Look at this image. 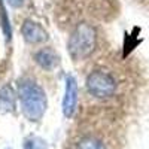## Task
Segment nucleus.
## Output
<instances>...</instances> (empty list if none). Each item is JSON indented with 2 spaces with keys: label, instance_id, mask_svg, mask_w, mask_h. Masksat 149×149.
<instances>
[{
  "label": "nucleus",
  "instance_id": "1",
  "mask_svg": "<svg viewBox=\"0 0 149 149\" xmlns=\"http://www.w3.org/2000/svg\"><path fill=\"white\" fill-rule=\"evenodd\" d=\"M18 98L21 102L22 113L29 121H40L48 106L43 88L33 79L24 78L18 82Z\"/></svg>",
  "mask_w": 149,
  "mask_h": 149
},
{
  "label": "nucleus",
  "instance_id": "2",
  "mask_svg": "<svg viewBox=\"0 0 149 149\" xmlns=\"http://www.w3.org/2000/svg\"><path fill=\"white\" fill-rule=\"evenodd\" d=\"M95 42H97L95 29L86 22H81L74 27V30L69 37L67 51L73 60H84L94 52Z\"/></svg>",
  "mask_w": 149,
  "mask_h": 149
},
{
  "label": "nucleus",
  "instance_id": "3",
  "mask_svg": "<svg viewBox=\"0 0 149 149\" xmlns=\"http://www.w3.org/2000/svg\"><path fill=\"white\" fill-rule=\"evenodd\" d=\"M86 90L97 98H109L116 91V81L110 73L95 70L86 76Z\"/></svg>",
  "mask_w": 149,
  "mask_h": 149
},
{
  "label": "nucleus",
  "instance_id": "4",
  "mask_svg": "<svg viewBox=\"0 0 149 149\" xmlns=\"http://www.w3.org/2000/svg\"><path fill=\"white\" fill-rule=\"evenodd\" d=\"M78 106V82L73 76L66 78V90L63 97V113L66 118H72Z\"/></svg>",
  "mask_w": 149,
  "mask_h": 149
},
{
  "label": "nucleus",
  "instance_id": "5",
  "mask_svg": "<svg viewBox=\"0 0 149 149\" xmlns=\"http://www.w3.org/2000/svg\"><path fill=\"white\" fill-rule=\"evenodd\" d=\"M21 33H22V37L24 40L30 45H37V43H42L48 39V33L46 30L40 26L39 22L36 21H31V19H27L24 21L22 27H21Z\"/></svg>",
  "mask_w": 149,
  "mask_h": 149
},
{
  "label": "nucleus",
  "instance_id": "6",
  "mask_svg": "<svg viewBox=\"0 0 149 149\" xmlns=\"http://www.w3.org/2000/svg\"><path fill=\"white\" fill-rule=\"evenodd\" d=\"M17 98L18 94L9 84L0 88V112L2 113H14L17 110Z\"/></svg>",
  "mask_w": 149,
  "mask_h": 149
},
{
  "label": "nucleus",
  "instance_id": "7",
  "mask_svg": "<svg viewBox=\"0 0 149 149\" xmlns=\"http://www.w3.org/2000/svg\"><path fill=\"white\" fill-rule=\"evenodd\" d=\"M34 61L43 70H54L58 64V55L51 48H42L34 54Z\"/></svg>",
  "mask_w": 149,
  "mask_h": 149
},
{
  "label": "nucleus",
  "instance_id": "8",
  "mask_svg": "<svg viewBox=\"0 0 149 149\" xmlns=\"http://www.w3.org/2000/svg\"><path fill=\"white\" fill-rule=\"evenodd\" d=\"M78 149H106V146L95 137H85L78 143Z\"/></svg>",
  "mask_w": 149,
  "mask_h": 149
},
{
  "label": "nucleus",
  "instance_id": "9",
  "mask_svg": "<svg viewBox=\"0 0 149 149\" xmlns=\"http://www.w3.org/2000/svg\"><path fill=\"white\" fill-rule=\"evenodd\" d=\"M24 149H48V145L40 137H29L24 143Z\"/></svg>",
  "mask_w": 149,
  "mask_h": 149
},
{
  "label": "nucleus",
  "instance_id": "10",
  "mask_svg": "<svg viewBox=\"0 0 149 149\" xmlns=\"http://www.w3.org/2000/svg\"><path fill=\"white\" fill-rule=\"evenodd\" d=\"M0 19H2V27H3V33L6 36V39H10V34H12V30H10V24H9V19L6 17V9L3 6V2L0 0Z\"/></svg>",
  "mask_w": 149,
  "mask_h": 149
},
{
  "label": "nucleus",
  "instance_id": "11",
  "mask_svg": "<svg viewBox=\"0 0 149 149\" xmlns=\"http://www.w3.org/2000/svg\"><path fill=\"white\" fill-rule=\"evenodd\" d=\"M6 2H8L9 6H12V8H19V6L24 3V0H6Z\"/></svg>",
  "mask_w": 149,
  "mask_h": 149
},
{
  "label": "nucleus",
  "instance_id": "12",
  "mask_svg": "<svg viewBox=\"0 0 149 149\" xmlns=\"http://www.w3.org/2000/svg\"><path fill=\"white\" fill-rule=\"evenodd\" d=\"M6 149H10V148H6Z\"/></svg>",
  "mask_w": 149,
  "mask_h": 149
}]
</instances>
